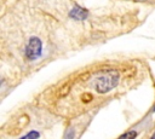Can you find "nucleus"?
<instances>
[{
	"mask_svg": "<svg viewBox=\"0 0 155 139\" xmlns=\"http://www.w3.org/2000/svg\"><path fill=\"white\" fill-rule=\"evenodd\" d=\"M149 139H155V133H154V134H153V135H151Z\"/></svg>",
	"mask_w": 155,
	"mask_h": 139,
	"instance_id": "7",
	"label": "nucleus"
},
{
	"mask_svg": "<svg viewBox=\"0 0 155 139\" xmlns=\"http://www.w3.org/2000/svg\"><path fill=\"white\" fill-rule=\"evenodd\" d=\"M39 138H40V133L38 131H30L23 137H21L19 139H39Z\"/></svg>",
	"mask_w": 155,
	"mask_h": 139,
	"instance_id": "5",
	"label": "nucleus"
},
{
	"mask_svg": "<svg viewBox=\"0 0 155 139\" xmlns=\"http://www.w3.org/2000/svg\"><path fill=\"white\" fill-rule=\"evenodd\" d=\"M88 15H90V12L87 8H85L80 5H75L70 8L68 16L70 19H74V21H85L88 18Z\"/></svg>",
	"mask_w": 155,
	"mask_h": 139,
	"instance_id": "3",
	"label": "nucleus"
},
{
	"mask_svg": "<svg viewBox=\"0 0 155 139\" xmlns=\"http://www.w3.org/2000/svg\"><path fill=\"white\" fill-rule=\"evenodd\" d=\"M153 111H154V112H155V105H154V108H153Z\"/></svg>",
	"mask_w": 155,
	"mask_h": 139,
	"instance_id": "8",
	"label": "nucleus"
},
{
	"mask_svg": "<svg viewBox=\"0 0 155 139\" xmlns=\"http://www.w3.org/2000/svg\"><path fill=\"white\" fill-rule=\"evenodd\" d=\"M120 74L115 70H108L105 73H101L94 79V88L98 93H108L113 88H115L119 83Z\"/></svg>",
	"mask_w": 155,
	"mask_h": 139,
	"instance_id": "1",
	"label": "nucleus"
},
{
	"mask_svg": "<svg viewBox=\"0 0 155 139\" xmlns=\"http://www.w3.org/2000/svg\"><path fill=\"white\" fill-rule=\"evenodd\" d=\"M138 135V131L137 129H130L125 133H122L117 139H136Z\"/></svg>",
	"mask_w": 155,
	"mask_h": 139,
	"instance_id": "4",
	"label": "nucleus"
},
{
	"mask_svg": "<svg viewBox=\"0 0 155 139\" xmlns=\"http://www.w3.org/2000/svg\"><path fill=\"white\" fill-rule=\"evenodd\" d=\"M75 137V129L73 127H69L65 132V135H64V139H74Z\"/></svg>",
	"mask_w": 155,
	"mask_h": 139,
	"instance_id": "6",
	"label": "nucleus"
},
{
	"mask_svg": "<svg viewBox=\"0 0 155 139\" xmlns=\"http://www.w3.org/2000/svg\"><path fill=\"white\" fill-rule=\"evenodd\" d=\"M44 54V44L38 36H31L24 46V56L28 60L35 62Z\"/></svg>",
	"mask_w": 155,
	"mask_h": 139,
	"instance_id": "2",
	"label": "nucleus"
}]
</instances>
